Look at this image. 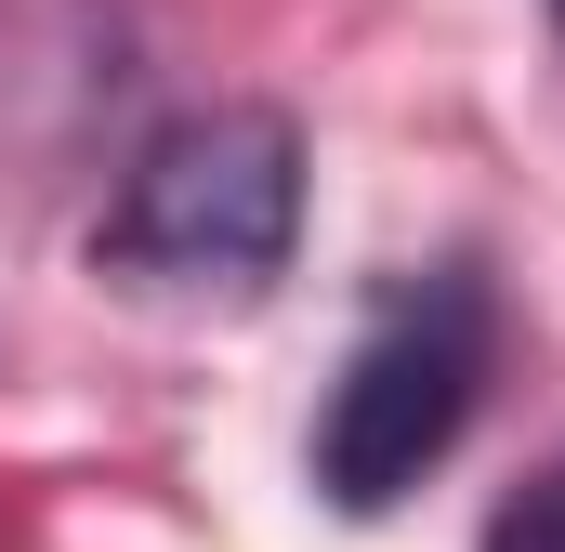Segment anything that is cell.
<instances>
[{"label":"cell","instance_id":"obj_1","mask_svg":"<svg viewBox=\"0 0 565 552\" xmlns=\"http://www.w3.org/2000/svg\"><path fill=\"white\" fill-rule=\"evenodd\" d=\"M302 237V132L289 106H184L132 145L93 264L132 289H264Z\"/></svg>","mask_w":565,"mask_h":552},{"label":"cell","instance_id":"obj_2","mask_svg":"<svg viewBox=\"0 0 565 552\" xmlns=\"http://www.w3.org/2000/svg\"><path fill=\"white\" fill-rule=\"evenodd\" d=\"M487 355H500V302L473 264H422L395 276L316 408V500L329 513H395L434 460L473 434L487 408Z\"/></svg>","mask_w":565,"mask_h":552},{"label":"cell","instance_id":"obj_3","mask_svg":"<svg viewBox=\"0 0 565 552\" xmlns=\"http://www.w3.org/2000/svg\"><path fill=\"white\" fill-rule=\"evenodd\" d=\"M473 552H565V447L500 500V513H487V540H473Z\"/></svg>","mask_w":565,"mask_h":552}]
</instances>
